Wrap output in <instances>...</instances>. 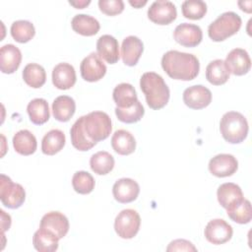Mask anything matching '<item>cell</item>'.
Listing matches in <instances>:
<instances>
[{"label":"cell","instance_id":"9a60e30c","mask_svg":"<svg viewBox=\"0 0 252 252\" xmlns=\"http://www.w3.org/2000/svg\"><path fill=\"white\" fill-rule=\"evenodd\" d=\"M139 193V184L131 178H120L113 184L112 187V194L114 199L122 204L135 201Z\"/></svg>","mask_w":252,"mask_h":252},{"label":"cell","instance_id":"5b68a950","mask_svg":"<svg viewBox=\"0 0 252 252\" xmlns=\"http://www.w3.org/2000/svg\"><path fill=\"white\" fill-rule=\"evenodd\" d=\"M241 18L234 12L220 15L208 28L209 37L214 41H222L235 34L241 28Z\"/></svg>","mask_w":252,"mask_h":252},{"label":"cell","instance_id":"4fadbf2b","mask_svg":"<svg viewBox=\"0 0 252 252\" xmlns=\"http://www.w3.org/2000/svg\"><path fill=\"white\" fill-rule=\"evenodd\" d=\"M183 101L189 108L202 109L211 103L212 93L202 85L192 86L183 92Z\"/></svg>","mask_w":252,"mask_h":252},{"label":"cell","instance_id":"7402d4cb","mask_svg":"<svg viewBox=\"0 0 252 252\" xmlns=\"http://www.w3.org/2000/svg\"><path fill=\"white\" fill-rule=\"evenodd\" d=\"M71 26L74 32L84 36H92L98 32L100 25L98 21L86 14H79L73 17L71 21Z\"/></svg>","mask_w":252,"mask_h":252},{"label":"cell","instance_id":"d6986e66","mask_svg":"<svg viewBox=\"0 0 252 252\" xmlns=\"http://www.w3.org/2000/svg\"><path fill=\"white\" fill-rule=\"evenodd\" d=\"M76 80L75 69L69 63H59L52 70V83L59 90L71 89Z\"/></svg>","mask_w":252,"mask_h":252},{"label":"cell","instance_id":"ba28073f","mask_svg":"<svg viewBox=\"0 0 252 252\" xmlns=\"http://www.w3.org/2000/svg\"><path fill=\"white\" fill-rule=\"evenodd\" d=\"M232 227L224 220L215 219L210 220L204 230L206 239L215 244L220 245L227 242L232 237Z\"/></svg>","mask_w":252,"mask_h":252},{"label":"cell","instance_id":"1f68e13d","mask_svg":"<svg viewBox=\"0 0 252 252\" xmlns=\"http://www.w3.org/2000/svg\"><path fill=\"white\" fill-rule=\"evenodd\" d=\"M23 79L28 86L38 89L45 84L46 73L41 65L30 63L23 70Z\"/></svg>","mask_w":252,"mask_h":252},{"label":"cell","instance_id":"7c38bea8","mask_svg":"<svg viewBox=\"0 0 252 252\" xmlns=\"http://www.w3.org/2000/svg\"><path fill=\"white\" fill-rule=\"evenodd\" d=\"M224 64L228 73L235 76H242L249 72L251 68V59L246 50L242 48H234L226 55Z\"/></svg>","mask_w":252,"mask_h":252},{"label":"cell","instance_id":"60d3db41","mask_svg":"<svg viewBox=\"0 0 252 252\" xmlns=\"http://www.w3.org/2000/svg\"><path fill=\"white\" fill-rule=\"evenodd\" d=\"M90 3H91L90 0H88V1H86V0H82V1H69V4L74 6L77 9H83L86 6H88Z\"/></svg>","mask_w":252,"mask_h":252},{"label":"cell","instance_id":"30bf717a","mask_svg":"<svg viewBox=\"0 0 252 252\" xmlns=\"http://www.w3.org/2000/svg\"><path fill=\"white\" fill-rule=\"evenodd\" d=\"M82 78L87 82H97L106 73V66L97 53L92 52L83 59L80 65Z\"/></svg>","mask_w":252,"mask_h":252},{"label":"cell","instance_id":"d4e9b609","mask_svg":"<svg viewBox=\"0 0 252 252\" xmlns=\"http://www.w3.org/2000/svg\"><path fill=\"white\" fill-rule=\"evenodd\" d=\"M112 97L117 105L116 107L119 108L131 107L138 100L135 88L128 83H121L117 85L113 90Z\"/></svg>","mask_w":252,"mask_h":252},{"label":"cell","instance_id":"277c9868","mask_svg":"<svg viewBox=\"0 0 252 252\" xmlns=\"http://www.w3.org/2000/svg\"><path fill=\"white\" fill-rule=\"evenodd\" d=\"M83 126L88 138L97 143L105 140L111 133V119L103 111H93L83 116Z\"/></svg>","mask_w":252,"mask_h":252},{"label":"cell","instance_id":"8fae6325","mask_svg":"<svg viewBox=\"0 0 252 252\" xmlns=\"http://www.w3.org/2000/svg\"><path fill=\"white\" fill-rule=\"evenodd\" d=\"M175 41L185 47H195L201 43L203 32L199 26L194 24L182 23L178 25L173 32Z\"/></svg>","mask_w":252,"mask_h":252},{"label":"cell","instance_id":"6da1fadb","mask_svg":"<svg viewBox=\"0 0 252 252\" xmlns=\"http://www.w3.org/2000/svg\"><path fill=\"white\" fill-rule=\"evenodd\" d=\"M161 67L174 80L191 81L198 76L200 63L198 58L191 53L169 50L161 58Z\"/></svg>","mask_w":252,"mask_h":252},{"label":"cell","instance_id":"e0dca14e","mask_svg":"<svg viewBox=\"0 0 252 252\" xmlns=\"http://www.w3.org/2000/svg\"><path fill=\"white\" fill-rule=\"evenodd\" d=\"M144 50V44L142 40L135 36L129 35L125 37L121 45V57L123 63L127 66H135Z\"/></svg>","mask_w":252,"mask_h":252},{"label":"cell","instance_id":"f546056e","mask_svg":"<svg viewBox=\"0 0 252 252\" xmlns=\"http://www.w3.org/2000/svg\"><path fill=\"white\" fill-rule=\"evenodd\" d=\"M70 136H71V143L73 147L81 152L89 151L93 147H94V145L96 144L88 138L83 126V116L77 119L76 122L71 127Z\"/></svg>","mask_w":252,"mask_h":252},{"label":"cell","instance_id":"484cf974","mask_svg":"<svg viewBox=\"0 0 252 252\" xmlns=\"http://www.w3.org/2000/svg\"><path fill=\"white\" fill-rule=\"evenodd\" d=\"M13 146L15 151L22 156L32 155L37 147L34 135L29 130H20L13 137Z\"/></svg>","mask_w":252,"mask_h":252},{"label":"cell","instance_id":"9c48e42d","mask_svg":"<svg viewBox=\"0 0 252 252\" xmlns=\"http://www.w3.org/2000/svg\"><path fill=\"white\" fill-rule=\"evenodd\" d=\"M176 7L170 1H155L148 9L149 19L158 25H168L176 19Z\"/></svg>","mask_w":252,"mask_h":252},{"label":"cell","instance_id":"7a4b0ae2","mask_svg":"<svg viewBox=\"0 0 252 252\" xmlns=\"http://www.w3.org/2000/svg\"><path fill=\"white\" fill-rule=\"evenodd\" d=\"M140 88L152 109H160L169 100L170 92L163 78L155 72H146L140 79Z\"/></svg>","mask_w":252,"mask_h":252},{"label":"cell","instance_id":"b9f144b4","mask_svg":"<svg viewBox=\"0 0 252 252\" xmlns=\"http://www.w3.org/2000/svg\"><path fill=\"white\" fill-rule=\"evenodd\" d=\"M251 5H252L251 1H239L238 2V6L240 7V9L247 13H251V11H252Z\"/></svg>","mask_w":252,"mask_h":252},{"label":"cell","instance_id":"83f0119b","mask_svg":"<svg viewBox=\"0 0 252 252\" xmlns=\"http://www.w3.org/2000/svg\"><path fill=\"white\" fill-rule=\"evenodd\" d=\"M65 142V134L59 129H52L42 138L41 151L44 155L53 156L63 149Z\"/></svg>","mask_w":252,"mask_h":252},{"label":"cell","instance_id":"5bb4252c","mask_svg":"<svg viewBox=\"0 0 252 252\" xmlns=\"http://www.w3.org/2000/svg\"><path fill=\"white\" fill-rule=\"evenodd\" d=\"M238 168L237 159L229 154H220L211 158L209 162L210 172L217 177L231 176Z\"/></svg>","mask_w":252,"mask_h":252},{"label":"cell","instance_id":"3957f363","mask_svg":"<svg viewBox=\"0 0 252 252\" xmlns=\"http://www.w3.org/2000/svg\"><path fill=\"white\" fill-rule=\"evenodd\" d=\"M220 131L227 143L239 144L247 137L248 122L240 112L228 111L220 119Z\"/></svg>","mask_w":252,"mask_h":252},{"label":"cell","instance_id":"7bdbcfd3","mask_svg":"<svg viewBox=\"0 0 252 252\" xmlns=\"http://www.w3.org/2000/svg\"><path fill=\"white\" fill-rule=\"evenodd\" d=\"M129 3H130V5H132L134 8H141L142 6H144V5L147 4V0H144V1H139V0L132 1V0H130Z\"/></svg>","mask_w":252,"mask_h":252},{"label":"cell","instance_id":"ac0fdd59","mask_svg":"<svg viewBox=\"0 0 252 252\" xmlns=\"http://www.w3.org/2000/svg\"><path fill=\"white\" fill-rule=\"evenodd\" d=\"M97 55L109 64H115L119 58V44L117 39L110 34L99 36L96 41Z\"/></svg>","mask_w":252,"mask_h":252},{"label":"cell","instance_id":"2e32d148","mask_svg":"<svg viewBox=\"0 0 252 252\" xmlns=\"http://www.w3.org/2000/svg\"><path fill=\"white\" fill-rule=\"evenodd\" d=\"M69 220L65 215L60 212H49L45 214L40 220L39 227L46 228L53 232L59 239L63 238L69 231Z\"/></svg>","mask_w":252,"mask_h":252},{"label":"cell","instance_id":"f1b7e54d","mask_svg":"<svg viewBox=\"0 0 252 252\" xmlns=\"http://www.w3.org/2000/svg\"><path fill=\"white\" fill-rule=\"evenodd\" d=\"M30 120L35 125H41L50 117L48 102L44 98H33L27 106Z\"/></svg>","mask_w":252,"mask_h":252},{"label":"cell","instance_id":"52a82bcc","mask_svg":"<svg viewBox=\"0 0 252 252\" xmlns=\"http://www.w3.org/2000/svg\"><path fill=\"white\" fill-rule=\"evenodd\" d=\"M141 225V218L133 209L121 211L115 218V232L124 239H131L138 233Z\"/></svg>","mask_w":252,"mask_h":252},{"label":"cell","instance_id":"8d00e7d4","mask_svg":"<svg viewBox=\"0 0 252 252\" xmlns=\"http://www.w3.org/2000/svg\"><path fill=\"white\" fill-rule=\"evenodd\" d=\"M72 185L74 190L79 194H90L94 189V179L88 171H77L72 178Z\"/></svg>","mask_w":252,"mask_h":252},{"label":"cell","instance_id":"f35d334b","mask_svg":"<svg viewBox=\"0 0 252 252\" xmlns=\"http://www.w3.org/2000/svg\"><path fill=\"white\" fill-rule=\"evenodd\" d=\"M99 10L107 16H115L124 10V3L122 0H99Z\"/></svg>","mask_w":252,"mask_h":252},{"label":"cell","instance_id":"d6a6232c","mask_svg":"<svg viewBox=\"0 0 252 252\" xmlns=\"http://www.w3.org/2000/svg\"><path fill=\"white\" fill-rule=\"evenodd\" d=\"M92 170L98 175L109 173L114 167V158L105 151H100L94 154L90 159Z\"/></svg>","mask_w":252,"mask_h":252},{"label":"cell","instance_id":"ffe728a7","mask_svg":"<svg viewBox=\"0 0 252 252\" xmlns=\"http://www.w3.org/2000/svg\"><path fill=\"white\" fill-rule=\"evenodd\" d=\"M22 61L21 50L14 44H5L0 49V69L4 74H12L18 70Z\"/></svg>","mask_w":252,"mask_h":252},{"label":"cell","instance_id":"44dd1931","mask_svg":"<svg viewBox=\"0 0 252 252\" xmlns=\"http://www.w3.org/2000/svg\"><path fill=\"white\" fill-rule=\"evenodd\" d=\"M217 196L220 205L224 209H227L244 199L241 188L232 182H226L220 185L217 191Z\"/></svg>","mask_w":252,"mask_h":252},{"label":"cell","instance_id":"4316f807","mask_svg":"<svg viewBox=\"0 0 252 252\" xmlns=\"http://www.w3.org/2000/svg\"><path fill=\"white\" fill-rule=\"evenodd\" d=\"M59 238L50 230L39 227L32 237L33 247L39 252H54L58 249Z\"/></svg>","mask_w":252,"mask_h":252},{"label":"cell","instance_id":"e575fe53","mask_svg":"<svg viewBox=\"0 0 252 252\" xmlns=\"http://www.w3.org/2000/svg\"><path fill=\"white\" fill-rule=\"evenodd\" d=\"M10 31L12 37L20 43H26L30 41L35 34L33 25L30 21L26 20L15 21L12 24Z\"/></svg>","mask_w":252,"mask_h":252},{"label":"cell","instance_id":"836d02e7","mask_svg":"<svg viewBox=\"0 0 252 252\" xmlns=\"http://www.w3.org/2000/svg\"><path fill=\"white\" fill-rule=\"evenodd\" d=\"M226 213L231 220L240 224L248 223L252 219L251 203L249 200L244 198L235 205L227 208Z\"/></svg>","mask_w":252,"mask_h":252},{"label":"cell","instance_id":"8992f818","mask_svg":"<svg viewBox=\"0 0 252 252\" xmlns=\"http://www.w3.org/2000/svg\"><path fill=\"white\" fill-rule=\"evenodd\" d=\"M0 199L6 208L18 209L26 200V191L21 184L15 183L10 177L5 174H1Z\"/></svg>","mask_w":252,"mask_h":252},{"label":"cell","instance_id":"4dcf8cb0","mask_svg":"<svg viewBox=\"0 0 252 252\" xmlns=\"http://www.w3.org/2000/svg\"><path fill=\"white\" fill-rule=\"evenodd\" d=\"M206 79L214 86L225 84L229 79V73L225 67L224 61L221 59L211 61L206 68Z\"/></svg>","mask_w":252,"mask_h":252},{"label":"cell","instance_id":"603a6c76","mask_svg":"<svg viewBox=\"0 0 252 252\" xmlns=\"http://www.w3.org/2000/svg\"><path fill=\"white\" fill-rule=\"evenodd\" d=\"M76 111L75 100L68 95H59L52 102V113L56 120L67 122Z\"/></svg>","mask_w":252,"mask_h":252},{"label":"cell","instance_id":"ab89813d","mask_svg":"<svg viewBox=\"0 0 252 252\" xmlns=\"http://www.w3.org/2000/svg\"><path fill=\"white\" fill-rule=\"evenodd\" d=\"M166 251H197V248L186 239H175L168 244Z\"/></svg>","mask_w":252,"mask_h":252},{"label":"cell","instance_id":"cb8c5ba5","mask_svg":"<svg viewBox=\"0 0 252 252\" xmlns=\"http://www.w3.org/2000/svg\"><path fill=\"white\" fill-rule=\"evenodd\" d=\"M111 146L118 155L128 156L134 153L136 149V140L129 131L120 129L115 131L112 135Z\"/></svg>","mask_w":252,"mask_h":252},{"label":"cell","instance_id":"74e56055","mask_svg":"<svg viewBox=\"0 0 252 252\" xmlns=\"http://www.w3.org/2000/svg\"><path fill=\"white\" fill-rule=\"evenodd\" d=\"M181 10L186 19L200 20L207 13V4L202 0H186L182 3Z\"/></svg>","mask_w":252,"mask_h":252},{"label":"cell","instance_id":"d590c367","mask_svg":"<svg viewBox=\"0 0 252 252\" xmlns=\"http://www.w3.org/2000/svg\"><path fill=\"white\" fill-rule=\"evenodd\" d=\"M115 114L118 118L123 123H136L142 119V117L145 114V109L142 103L137 100L134 105L128 108H115Z\"/></svg>","mask_w":252,"mask_h":252}]
</instances>
